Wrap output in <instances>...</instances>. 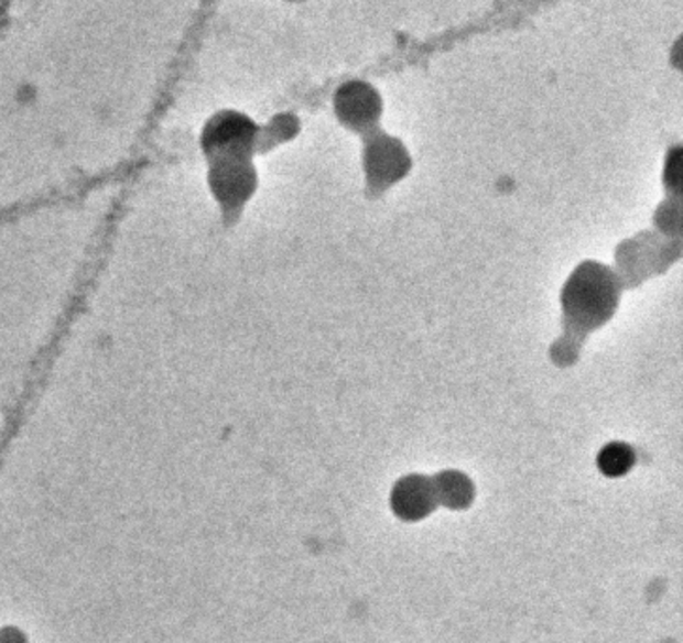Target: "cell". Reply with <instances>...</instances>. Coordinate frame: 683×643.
Masks as SVG:
<instances>
[{"mask_svg":"<svg viewBox=\"0 0 683 643\" xmlns=\"http://www.w3.org/2000/svg\"><path fill=\"white\" fill-rule=\"evenodd\" d=\"M561 303L567 334L555 345L554 360L567 366L581 352L576 341L612 318L619 303V279L605 265L584 262L568 279Z\"/></svg>","mask_w":683,"mask_h":643,"instance_id":"1","label":"cell"},{"mask_svg":"<svg viewBox=\"0 0 683 643\" xmlns=\"http://www.w3.org/2000/svg\"><path fill=\"white\" fill-rule=\"evenodd\" d=\"M260 129L251 117L236 110H220L207 119L200 132V148L209 162L251 161Z\"/></svg>","mask_w":683,"mask_h":643,"instance_id":"2","label":"cell"},{"mask_svg":"<svg viewBox=\"0 0 683 643\" xmlns=\"http://www.w3.org/2000/svg\"><path fill=\"white\" fill-rule=\"evenodd\" d=\"M409 170V159L400 145L390 138H371L366 145V172L369 187L384 190L403 177Z\"/></svg>","mask_w":683,"mask_h":643,"instance_id":"3","label":"cell"},{"mask_svg":"<svg viewBox=\"0 0 683 643\" xmlns=\"http://www.w3.org/2000/svg\"><path fill=\"white\" fill-rule=\"evenodd\" d=\"M334 108L343 124L364 132L371 129V124L379 117V98L368 85L353 81L337 90Z\"/></svg>","mask_w":683,"mask_h":643,"instance_id":"4","label":"cell"},{"mask_svg":"<svg viewBox=\"0 0 683 643\" xmlns=\"http://www.w3.org/2000/svg\"><path fill=\"white\" fill-rule=\"evenodd\" d=\"M212 187L220 204H243L257 187L251 161L212 162Z\"/></svg>","mask_w":683,"mask_h":643,"instance_id":"5","label":"cell"},{"mask_svg":"<svg viewBox=\"0 0 683 643\" xmlns=\"http://www.w3.org/2000/svg\"><path fill=\"white\" fill-rule=\"evenodd\" d=\"M437 497L432 480L424 477L403 478L392 493V506L403 520L426 517L435 506Z\"/></svg>","mask_w":683,"mask_h":643,"instance_id":"6","label":"cell"},{"mask_svg":"<svg viewBox=\"0 0 683 643\" xmlns=\"http://www.w3.org/2000/svg\"><path fill=\"white\" fill-rule=\"evenodd\" d=\"M437 502L448 509H465L473 501V486L458 470H446L433 480Z\"/></svg>","mask_w":683,"mask_h":643,"instance_id":"7","label":"cell"},{"mask_svg":"<svg viewBox=\"0 0 683 643\" xmlns=\"http://www.w3.org/2000/svg\"><path fill=\"white\" fill-rule=\"evenodd\" d=\"M635 464V451L624 443H612L599 454V469L606 477H621Z\"/></svg>","mask_w":683,"mask_h":643,"instance_id":"8","label":"cell"}]
</instances>
